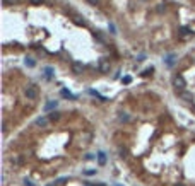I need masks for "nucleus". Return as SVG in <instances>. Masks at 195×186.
Returning a JSON list of instances; mask_svg holds the SVG:
<instances>
[{
	"label": "nucleus",
	"mask_w": 195,
	"mask_h": 186,
	"mask_svg": "<svg viewBox=\"0 0 195 186\" xmlns=\"http://www.w3.org/2000/svg\"><path fill=\"white\" fill-rule=\"evenodd\" d=\"M38 94H39V91H38L36 85H27V87H26V97H27L29 101H34V99L38 97Z\"/></svg>",
	"instance_id": "obj_1"
},
{
	"label": "nucleus",
	"mask_w": 195,
	"mask_h": 186,
	"mask_svg": "<svg viewBox=\"0 0 195 186\" xmlns=\"http://www.w3.org/2000/svg\"><path fill=\"white\" fill-rule=\"evenodd\" d=\"M173 85L176 87V91L183 89V87H185V79H183L182 75H175V79H173Z\"/></svg>",
	"instance_id": "obj_2"
},
{
	"label": "nucleus",
	"mask_w": 195,
	"mask_h": 186,
	"mask_svg": "<svg viewBox=\"0 0 195 186\" xmlns=\"http://www.w3.org/2000/svg\"><path fill=\"white\" fill-rule=\"evenodd\" d=\"M176 94H178V97L180 99H183V101H192L194 99V96H192V92H187V91H183V89H180V91H176Z\"/></svg>",
	"instance_id": "obj_3"
},
{
	"label": "nucleus",
	"mask_w": 195,
	"mask_h": 186,
	"mask_svg": "<svg viewBox=\"0 0 195 186\" xmlns=\"http://www.w3.org/2000/svg\"><path fill=\"white\" fill-rule=\"evenodd\" d=\"M99 70H101L103 73L110 72V60H104V58H101V60H99Z\"/></svg>",
	"instance_id": "obj_4"
},
{
	"label": "nucleus",
	"mask_w": 195,
	"mask_h": 186,
	"mask_svg": "<svg viewBox=\"0 0 195 186\" xmlns=\"http://www.w3.org/2000/svg\"><path fill=\"white\" fill-rule=\"evenodd\" d=\"M48 123H50V118H48V116H39V118L36 120V126H41V128H46Z\"/></svg>",
	"instance_id": "obj_5"
},
{
	"label": "nucleus",
	"mask_w": 195,
	"mask_h": 186,
	"mask_svg": "<svg viewBox=\"0 0 195 186\" xmlns=\"http://www.w3.org/2000/svg\"><path fill=\"white\" fill-rule=\"evenodd\" d=\"M175 62H176V55H175V53H170V55L164 56V63H166L168 67H173Z\"/></svg>",
	"instance_id": "obj_6"
},
{
	"label": "nucleus",
	"mask_w": 195,
	"mask_h": 186,
	"mask_svg": "<svg viewBox=\"0 0 195 186\" xmlns=\"http://www.w3.org/2000/svg\"><path fill=\"white\" fill-rule=\"evenodd\" d=\"M72 70H74V73H82L84 65H82L81 62H74V63H72Z\"/></svg>",
	"instance_id": "obj_7"
},
{
	"label": "nucleus",
	"mask_w": 195,
	"mask_h": 186,
	"mask_svg": "<svg viewBox=\"0 0 195 186\" xmlns=\"http://www.w3.org/2000/svg\"><path fill=\"white\" fill-rule=\"evenodd\" d=\"M96 159H98V164L99 166H104L106 164V154L104 152H98L96 154Z\"/></svg>",
	"instance_id": "obj_8"
},
{
	"label": "nucleus",
	"mask_w": 195,
	"mask_h": 186,
	"mask_svg": "<svg viewBox=\"0 0 195 186\" xmlns=\"http://www.w3.org/2000/svg\"><path fill=\"white\" fill-rule=\"evenodd\" d=\"M57 106H58V101H48V103L45 104V111H51V109H57Z\"/></svg>",
	"instance_id": "obj_9"
},
{
	"label": "nucleus",
	"mask_w": 195,
	"mask_h": 186,
	"mask_svg": "<svg viewBox=\"0 0 195 186\" xmlns=\"http://www.w3.org/2000/svg\"><path fill=\"white\" fill-rule=\"evenodd\" d=\"M43 72H45V77H46V79H51V77H53V73H55L51 67H45V68H43Z\"/></svg>",
	"instance_id": "obj_10"
},
{
	"label": "nucleus",
	"mask_w": 195,
	"mask_h": 186,
	"mask_svg": "<svg viewBox=\"0 0 195 186\" xmlns=\"http://www.w3.org/2000/svg\"><path fill=\"white\" fill-rule=\"evenodd\" d=\"M62 96L67 97V99H75V96H74L70 91H67V89H62Z\"/></svg>",
	"instance_id": "obj_11"
},
{
	"label": "nucleus",
	"mask_w": 195,
	"mask_h": 186,
	"mask_svg": "<svg viewBox=\"0 0 195 186\" xmlns=\"http://www.w3.org/2000/svg\"><path fill=\"white\" fill-rule=\"evenodd\" d=\"M48 118H50V121H57V120H60V113H57V111H51V113L48 115Z\"/></svg>",
	"instance_id": "obj_12"
},
{
	"label": "nucleus",
	"mask_w": 195,
	"mask_h": 186,
	"mask_svg": "<svg viewBox=\"0 0 195 186\" xmlns=\"http://www.w3.org/2000/svg\"><path fill=\"white\" fill-rule=\"evenodd\" d=\"M118 120H120L122 123H128V121H130V116H128L127 113H120V116H118Z\"/></svg>",
	"instance_id": "obj_13"
},
{
	"label": "nucleus",
	"mask_w": 195,
	"mask_h": 186,
	"mask_svg": "<svg viewBox=\"0 0 195 186\" xmlns=\"http://www.w3.org/2000/svg\"><path fill=\"white\" fill-rule=\"evenodd\" d=\"M24 65H26V67H29V68H33V67L36 65V62H34L33 58H26V60H24Z\"/></svg>",
	"instance_id": "obj_14"
},
{
	"label": "nucleus",
	"mask_w": 195,
	"mask_h": 186,
	"mask_svg": "<svg viewBox=\"0 0 195 186\" xmlns=\"http://www.w3.org/2000/svg\"><path fill=\"white\" fill-rule=\"evenodd\" d=\"M82 174H84V176H94V174H96V169H84Z\"/></svg>",
	"instance_id": "obj_15"
},
{
	"label": "nucleus",
	"mask_w": 195,
	"mask_h": 186,
	"mask_svg": "<svg viewBox=\"0 0 195 186\" xmlns=\"http://www.w3.org/2000/svg\"><path fill=\"white\" fill-rule=\"evenodd\" d=\"M108 27H110L111 34H116V27H115V24H113V22H110V26H108Z\"/></svg>",
	"instance_id": "obj_16"
},
{
	"label": "nucleus",
	"mask_w": 195,
	"mask_h": 186,
	"mask_svg": "<svg viewBox=\"0 0 195 186\" xmlns=\"http://www.w3.org/2000/svg\"><path fill=\"white\" fill-rule=\"evenodd\" d=\"M96 39H98L99 43H104V38H103V36H101L99 32H96Z\"/></svg>",
	"instance_id": "obj_17"
},
{
	"label": "nucleus",
	"mask_w": 195,
	"mask_h": 186,
	"mask_svg": "<svg viewBox=\"0 0 195 186\" xmlns=\"http://www.w3.org/2000/svg\"><path fill=\"white\" fill-rule=\"evenodd\" d=\"M132 82V77H123V84H130Z\"/></svg>",
	"instance_id": "obj_18"
},
{
	"label": "nucleus",
	"mask_w": 195,
	"mask_h": 186,
	"mask_svg": "<svg viewBox=\"0 0 195 186\" xmlns=\"http://www.w3.org/2000/svg\"><path fill=\"white\" fill-rule=\"evenodd\" d=\"M24 186H34V183L29 181V179H24Z\"/></svg>",
	"instance_id": "obj_19"
},
{
	"label": "nucleus",
	"mask_w": 195,
	"mask_h": 186,
	"mask_svg": "<svg viewBox=\"0 0 195 186\" xmlns=\"http://www.w3.org/2000/svg\"><path fill=\"white\" fill-rule=\"evenodd\" d=\"M93 159H94L93 154H86V161H93Z\"/></svg>",
	"instance_id": "obj_20"
},
{
	"label": "nucleus",
	"mask_w": 195,
	"mask_h": 186,
	"mask_svg": "<svg viewBox=\"0 0 195 186\" xmlns=\"http://www.w3.org/2000/svg\"><path fill=\"white\" fill-rule=\"evenodd\" d=\"M87 2H89V3H91V5H98V3H99V2H101V0H87Z\"/></svg>",
	"instance_id": "obj_21"
},
{
	"label": "nucleus",
	"mask_w": 195,
	"mask_h": 186,
	"mask_svg": "<svg viewBox=\"0 0 195 186\" xmlns=\"http://www.w3.org/2000/svg\"><path fill=\"white\" fill-rule=\"evenodd\" d=\"M75 22H77V24H84V21H82V19H81V17H79V15H77V17H75Z\"/></svg>",
	"instance_id": "obj_22"
},
{
	"label": "nucleus",
	"mask_w": 195,
	"mask_h": 186,
	"mask_svg": "<svg viewBox=\"0 0 195 186\" xmlns=\"http://www.w3.org/2000/svg\"><path fill=\"white\" fill-rule=\"evenodd\" d=\"M180 31H182V34H188V27H182Z\"/></svg>",
	"instance_id": "obj_23"
},
{
	"label": "nucleus",
	"mask_w": 195,
	"mask_h": 186,
	"mask_svg": "<svg viewBox=\"0 0 195 186\" xmlns=\"http://www.w3.org/2000/svg\"><path fill=\"white\" fill-rule=\"evenodd\" d=\"M151 72H152V67H151V68H146V70H144V75H149Z\"/></svg>",
	"instance_id": "obj_24"
},
{
	"label": "nucleus",
	"mask_w": 195,
	"mask_h": 186,
	"mask_svg": "<svg viewBox=\"0 0 195 186\" xmlns=\"http://www.w3.org/2000/svg\"><path fill=\"white\" fill-rule=\"evenodd\" d=\"M14 2H17V0H3V3L7 5V3H14Z\"/></svg>",
	"instance_id": "obj_25"
},
{
	"label": "nucleus",
	"mask_w": 195,
	"mask_h": 186,
	"mask_svg": "<svg viewBox=\"0 0 195 186\" xmlns=\"http://www.w3.org/2000/svg\"><path fill=\"white\" fill-rule=\"evenodd\" d=\"M45 0H31V3H43Z\"/></svg>",
	"instance_id": "obj_26"
},
{
	"label": "nucleus",
	"mask_w": 195,
	"mask_h": 186,
	"mask_svg": "<svg viewBox=\"0 0 195 186\" xmlns=\"http://www.w3.org/2000/svg\"><path fill=\"white\" fill-rule=\"evenodd\" d=\"M87 186H104V185H103V183H96V185H89V183H87Z\"/></svg>",
	"instance_id": "obj_27"
},
{
	"label": "nucleus",
	"mask_w": 195,
	"mask_h": 186,
	"mask_svg": "<svg viewBox=\"0 0 195 186\" xmlns=\"http://www.w3.org/2000/svg\"><path fill=\"white\" fill-rule=\"evenodd\" d=\"M190 56H192V58H194V60H195V53H192V55H190Z\"/></svg>",
	"instance_id": "obj_28"
},
{
	"label": "nucleus",
	"mask_w": 195,
	"mask_h": 186,
	"mask_svg": "<svg viewBox=\"0 0 195 186\" xmlns=\"http://www.w3.org/2000/svg\"><path fill=\"white\" fill-rule=\"evenodd\" d=\"M48 186H51V185H48Z\"/></svg>",
	"instance_id": "obj_29"
},
{
	"label": "nucleus",
	"mask_w": 195,
	"mask_h": 186,
	"mask_svg": "<svg viewBox=\"0 0 195 186\" xmlns=\"http://www.w3.org/2000/svg\"><path fill=\"white\" fill-rule=\"evenodd\" d=\"M180 186H182V185H180Z\"/></svg>",
	"instance_id": "obj_30"
}]
</instances>
